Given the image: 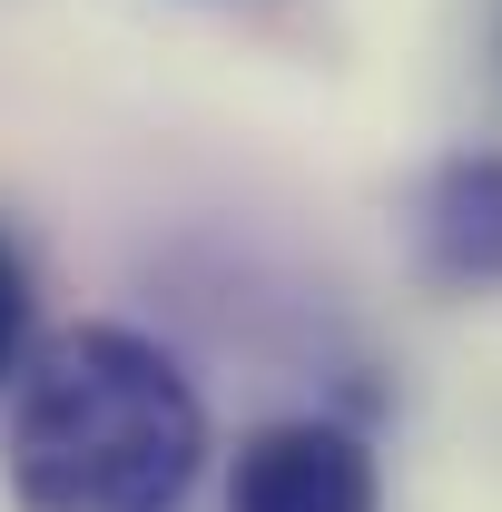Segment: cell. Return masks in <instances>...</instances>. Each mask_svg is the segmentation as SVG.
<instances>
[{"label": "cell", "instance_id": "cell-2", "mask_svg": "<svg viewBox=\"0 0 502 512\" xmlns=\"http://www.w3.org/2000/svg\"><path fill=\"white\" fill-rule=\"evenodd\" d=\"M227 512H384V463L335 414H276L227 463Z\"/></svg>", "mask_w": 502, "mask_h": 512}, {"label": "cell", "instance_id": "cell-1", "mask_svg": "<svg viewBox=\"0 0 502 512\" xmlns=\"http://www.w3.org/2000/svg\"><path fill=\"white\" fill-rule=\"evenodd\" d=\"M0 473L20 512H178L207 473V394L138 325H69L10 384Z\"/></svg>", "mask_w": 502, "mask_h": 512}, {"label": "cell", "instance_id": "cell-4", "mask_svg": "<svg viewBox=\"0 0 502 512\" xmlns=\"http://www.w3.org/2000/svg\"><path fill=\"white\" fill-rule=\"evenodd\" d=\"M30 355H40V276H30V247L0 227V384H20Z\"/></svg>", "mask_w": 502, "mask_h": 512}, {"label": "cell", "instance_id": "cell-3", "mask_svg": "<svg viewBox=\"0 0 502 512\" xmlns=\"http://www.w3.org/2000/svg\"><path fill=\"white\" fill-rule=\"evenodd\" d=\"M414 247L434 286H502V148H463L424 178Z\"/></svg>", "mask_w": 502, "mask_h": 512}]
</instances>
